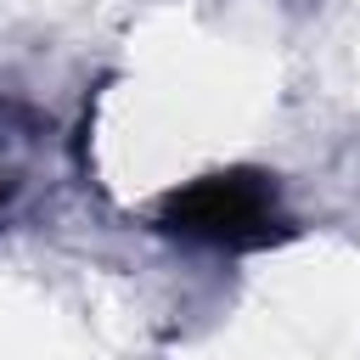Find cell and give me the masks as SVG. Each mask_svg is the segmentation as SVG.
<instances>
[{
	"instance_id": "obj_1",
	"label": "cell",
	"mask_w": 360,
	"mask_h": 360,
	"mask_svg": "<svg viewBox=\"0 0 360 360\" xmlns=\"http://www.w3.org/2000/svg\"><path fill=\"white\" fill-rule=\"evenodd\" d=\"M158 225L169 236L231 248V253H259L298 231L281 214V191L264 169H214L202 180L174 186L158 202Z\"/></svg>"
},
{
	"instance_id": "obj_2",
	"label": "cell",
	"mask_w": 360,
	"mask_h": 360,
	"mask_svg": "<svg viewBox=\"0 0 360 360\" xmlns=\"http://www.w3.org/2000/svg\"><path fill=\"white\" fill-rule=\"evenodd\" d=\"M11 191H17V186H11V180H0V208H6V197H11Z\"/></svg>"
}]
</instances>
